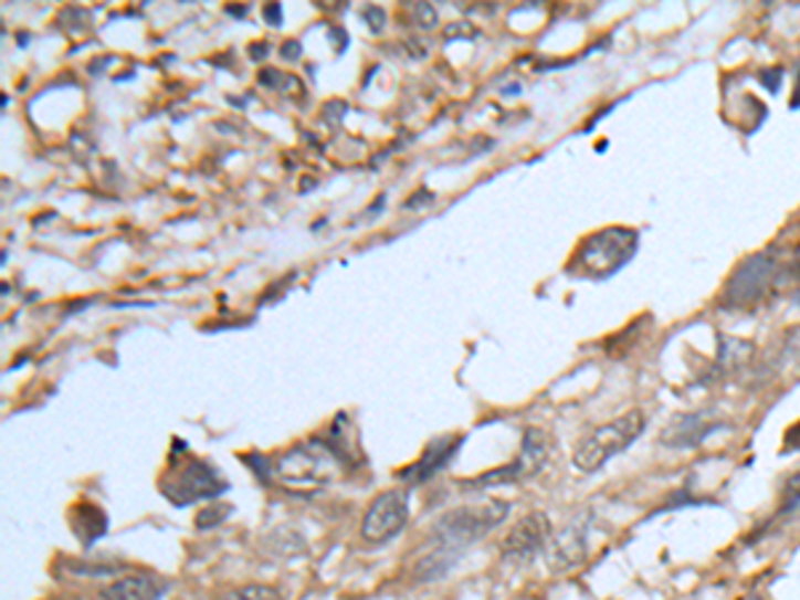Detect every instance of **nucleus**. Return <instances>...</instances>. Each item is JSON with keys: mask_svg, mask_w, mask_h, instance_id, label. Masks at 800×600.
Wrapping results in <instances>:
<instances>
[{"mask_svg": "<svg viewBox=\"0 0 800 600\" xmlns=\"http://www.w3.org/2000/svg\"><path fill=\"white\" fill-rule=\"evenodd\" d=\"M509 505L502 499H488L481 505H467L460 509H451L435 524V539L438 550L428 555L422 564L417 566L419 582H430V579L443 577L456 560V555L475 545L477 539L486 537L494 531L502 520L507 518Z\"/></svg>", "mask_w": 800, "mask_h": 600, "instance_id": "f257e3e1", "label": "nucleus"}, {"mask_svg": "<svg viewBox=\"0 0 800 600\" xmlns=\"http://www.w3.org/2000/svg\"><path fill=\"white\" fill-rule=\"evenodd\" d=\"M638 243H641L638 230L619 228V224L592 232L573 251L569 273L590 277V281H606L632 262V256L638 254Z\"/></svg>", "mask_w": 800, "mask_h": 600, "instance_id": "f03ea898", "label": "nucleus"}, {"mask_svg": "<svg viewBox=\"0 0 800 600\" xmlns=\"http://www.w3.org/2000/svg\"><path fill=\"white\" fill-rule=\"evenodd\" d=\"M643 430H646V417L638 409L600 424L573 446V467L582 473H598L603 464L628 451L643 435Z\"/></svg>", "mask_w": 800, "mask_h": 600, "instance_id": "7ed1b4c3", "label": "nucleus"}, {"mask_svg": "<svg viewBox=\"0 0 800 600\" xmlns=\"http://www.w3.org/2000/svg\"><path fill=\"white\" fill-rule=\"evenodd\" d=\"M160 492L177 507H187L200 499H217L219 494L228 492V483L219 477L211 464L190 454H182L179 460V451H173L171 467L160 481Z\"/></svg>", "mask_w": 800, "mask_h": 600, "instance_id": "20e7f679", "label": "nucleus"}, {"mask_svg": "<svg viewBox=\"0 0 800 600\" xmlns=\"http://www.w3.org/2000/svg\"><path fill=\"white\" fill-rule=\"evenodd\" d=\"M339 462V449L315 438V441H307L305 446H296L277 456L273 473L286 483L318 486V483L331 481V470H337Z\"/></svg>", "mask_w": 800, "mask_h": 600, "instance_id": "39448f33", "label": "nucleus"}, {"mask_svg": "<svg viewBox=\"0 0 800 600\" xmlns=\"http://www.w3.org/2000/svg\"><path fill=\"white\" fill-rule=\"evenodd\" d=\"M777 273H779V260L771 254V251L747 256V260L734 270V275L728 277L724 294H720V305L726 309L755 307L771 288Z\"/></svg>", "mask_w": 800, "mask_h": 600, "instance_id": "423d86ee", "label": "nucleus"}, {"mask_svg": "<svg viewBox=\"0 0 800 600\" xmlns=\"http://www.w3.org/2000/svg\"><path fill=\"white\" fill-rule=\"evenodd\" d=\"M547 460H550V438L537 428H528L524 432V443H520V451L515 454V460L507 462L505 467H496L488 470V473L477 475L473 486L494 488V486H513V483H526L541 473Z\"/></svg>", "mask_w": 800, "mask_h": 600, "instance_id": "0eeeda50", "label": "nucleus"}, {"mask_svg": "<svg viewBox=\"0 0 800 600\" xmlns=\"http://www.w3.org/2000/svg\"><path fill=\"white\" fill-rule=\"evenodd\" d=\"M409 524V494L392 488V492H382L371 502L360 524V537L369 545H385L392 537H398Z\"/></svg>", "mask_w": 800, "mask_h": 600, "instance_id": "6e6552de", "label": "nucleus"}, {"mask_svg": "<svg viewBox=\"0 0 800 600\" xmlns=\"http://www.w3.org/2000/svg\"><path fill=\"white\" fill-rule=\"evenodd\" d=\"M552 526L545 513H531L520 518L518 524L507 531L505 541H502V555L509 560H528L541 552V547L550 541Z\"/></svg>", "mask_w": 800, "mask_h": 600, "instance_id": "1a4fd4ad", "label": "nucleus"}, {"mask_svg": "<svg viewBox=\"0 0 800 600\" xmlns=\"http://www.w3.org/2000/svg\"><path fill=\"white\" fill-rule=\"evenodd\" d=\"M169 582L155 573H128L96 592L94 600H164Z\"/></svg>", "mask_w": 800, "mask_h": 600, "instance_id": "9d476101", "label": "nucleus"}, {"mask_svg": "<svg viewBox=\"0 0 800 600\" xmlns=\"http://www.w3.org/2000/svg\"><path fill=\"white\" fill-rule=\"evenodd\" d=\"M715 430H718V419H709L705 414H686L667 424L662 443L670 449H694L707 435H713Z\"/></svg>", "mask_w": 800, "mask_h": 600, "instance_id": "9b49d317", "label": "nucleus"}, {"mask_svg": "<svg viewBox=\"0 0 800 600\" xmlns=\"http://www.w3.org/2000/svg\"><path fill=\"white\" fill-rule=\"evenodd\" d=\"M587 558V528L585 524H573L552 539L550 550V566L552 571H571Z\"/></svg>", "mask_w": 800, "mask_h": 600, "instance_id": "f8f14e48", "label": "nucleus"}, {"mask_svg": "<svg viewBox=\"0 0 800 600\" xmlns=\"http://www.w3.org/2000/svg\"><path fill=\"white\" fill-rule=\"evenodd\" d=\"M460 443H462L460 435H446V438H441V441L430 443V446L424 449V454L419 456V462L414 464V467L403 470L400 477H406V481H411V483H424L428 477L435 475L438 470L446 467L451 456H454V451L460 449Z\"/></svg>", "mask_w": 800, "mask_h": 600, "instance_id": "ddd939ff", "label": "nucleus"}, {"mask_svg": "<svg viewBox=\"0 0 800 600\" xmlns=\"http://www.w3.org/2000/svg\"><path fill=\"white\" fill-rule=\"evenodd\" d=\"M73 531L81 537L83 547H92L96 539H102V534L107 531V515L102 513L96 505H77L73 509Z\"/></svg>", "mask_w": 800, "mask_h": 600, "instance_id": "4468645a", "label": "nucleus"}, {"mask_svg": "<svg viewBox=\"0 0 800 600\" xmlns=\"http://www.w3.org/2000/svg\"><path fill=\"white\" fill-rule=\"evenodd\" d=\"M217 600H286L273 585H238L219 592Z\"/></svg>", "mask_w": 800, "mask_h": 600, "instance_id": "2eb2a0df", "label": "nucleus"}, {"mask_svg": "<svg viewBox=\"0 0 800 600\" xmlns=\"http://www.w3.org/2000/svg\"><path fill=\"white\" fill-rule=\"evenodd\" d=\"M228 513H230V507H224V505H217V507H206V509H203V513H200V515H198L196 526H198V528H214V526H219V524H224V520H228Z\"/></svg>", "mask_w": 800, "mask_h": 600, "instance_id": "dca6fc26", "label": "nucleus"}, {"mask_svg": "<svg viewBox=\"0 0 800 600\" xmlns=\"http://www.w3.org/2000/svg\"><path fill=\"white\" fill-rule=\"evenodd\" d=\"M782 75H785L782 67H771V70H764V73H760V81L766 83L769 92H777V86L782 83Z\"/></svg>", "mask_w": 800, "mask_h": 600, "instance_id": "f3484780", "label": "nucleus"}, {"mask_svg": "<svg viewBox=\"0 0 800 600\" xmlns=\"http://www.w3.org/2000/svg\"><path fill=\"white\" fill-rule=\"evenodd\" d=\"M417 19L422 22V28H432V24H438V14H435V9H432L430 3H419L417 6Z\"/></svg>", "mask_w": 800, "mask_h": 600, "instance_id": "a211bd4d", "label": "nucleus"}, {"mask_svg": "<svg viewBox=\"0 0 800 600\" xmlns=\"http://www.w3.org/2000/svg\"><path fill=\"white\" fill-rule=\"evenodd\" d=\"M792 451H800V424H796L785 438V454H792Z\"/></svg>", "mask_w": 800, "mask_h": 600, "instance_id": "6ab92c4d", "label": "nucleus"}, {"mask_svg": "<svg viewBox=\"0 0 800 600\" xmlns=\"http://www.w3.org/2000/svg\"><path fill=\"white\" fill-rule=\"evenodd\" d=\"M264 19H267L270 24H281V3L264 6Z\"/></svg>", "mask_w": 800, "mask_h": 600, "instance_id": "aec40b11", "label": "nucleus"}, {"mask_svg": "<svg viewBox=\"0 0 800 600\" xmlns=\"http://www.w3.org/2000/svg\"><path fill=\"white\" fill-rule=\"evenodd\" d=\"M283 56H292V60H296L299 56V43H286V49H283Z\"/></svg>", "mask_w": 800, "mask_h": 600, "instance_id": "412c9836", "label": "nucleus"}, {"mask_svg": "<svg viewBox=\"0 0 800 600\" xmlns=\"http://www.w3.org/2000/svg\"><path fill=\"white\" fill-rule=\"evenodd\" d=\"M790 107L792 109L800 107V73H798V83H796V94H792V99H790Z\"/></svg>", "mask_w": 800, "mask_h": 600, "instance_id": "4be33fe9", "label": "nucleus"}, {"mask_svg": "<svg viewBox=\"0 0 800 600\" xmlns=\"http://www.w3.org/2000/svg\"><path fill=\"white\" fill-rule=\"evenodd\" d=\"M796 305H800V288H798V294H796Z\"/></svg>", "mask_w": 800, "mask_h": 600, "instance_id": "5701e85b", "label": "nucleus"}]
</instances>
